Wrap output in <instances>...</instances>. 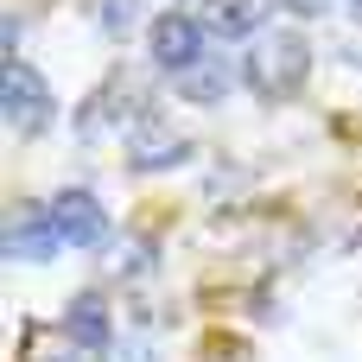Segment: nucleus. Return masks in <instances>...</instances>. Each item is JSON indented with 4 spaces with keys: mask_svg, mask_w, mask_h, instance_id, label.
<instances>
[{
    "mask_svg": "<svg viewBox=\"0 0 362 362\" xmlns=\"http://www.w3.org/2000/svg\"><path fill=\"white\" fill-rule=\"evenodd\" d=\"M305 45H299V32H261L255 45H248V57H242V76H248V89L255 95H267V102H286L299 83H305Z\"/></svg>",
    "mask_w": 362,
    "mask_h": 362,
    "instance_id": "obj_1",
    "label": "nucleus"
},
{
    "mask_svg": "<svg viewBox=\"0 0 362 362\" xmlns=\"http://www.w3.org/2000/svg\"><path fill=\"white\" fill-rule=\"evenodd\" d=\"M0 108H6V121L19 127V134H38V127H51V89H45V76L32 70V64H6V76H0Z\"/></svg>",
    "mask_w": 362,
    "mask_h": 362,
    "instance_id": "obj_2",
    "label": "nucleus"
},
{
    "mask_svg": "<svg viewBox=\"0 0 362 362\" xmlns=\"http://www.w3.org/2000/svg\"><path fill=\"white\" fill-rule=\"evenodd\" d=\"M204 38H210V25H197L191 13H159V19H153V64L191 76V70L204 64V51H210Z\"/></svg>",
    "mask_w": 362,
    "mask_h": 362,
    "instance_id": "obj_3",
    "label": "nucleus"
},
{
    "mask_svg": "<svg viewBox=\"0 0 362 362\" xmlns=\"http://www.w3.org/2000/svg\"><path fill=\"white\" fill-rule=\"evenodd\" d=\"M45 216L64 229L70 248H102V242H108V216H102V204H95L89 191H57V197L45 204Z\"/></svg>",
    "mask_w": 362,
    "mask_h": 362,
    "instance_id": "obj_4",
    "label": "nucleus"
},
{
    "mask_svg": "<svg viewBox=\"0 0 362 362\" xmlns=\"http://www.w3.org/2000/svg\"><path fill=\"white\" fill-rule=\"evenodd\" d=\"M134 165H140V172H172V165H191V140L153 121V127H140V134H134Z\"/></svg>",
    "mask_w": 362,
    "mask_h": 362,
    "instance_id": "obj_5",
    "label": "nucleus"
},
{
    "mask_svg": "<svg viewBox=\"0 0 362 362\" xmlns=\"http://www.w3.org/2000/svg\"><path fill=\"white\" fill-rule=\"evenodd\" d=\"M57 248H64V229H57L45 210L13 216V229H6V255H19V261H51Z\"/></svg>",
    "mask_w": 362,
    "mask_h": 362,
    "instance_id": "obj_6",
    "label": "nucleus"
},
{
    "mask_svg": "<svg viewBox=\"0 0 362 362\" xmlns=\"http://www.w3.org/2000/svg\"><path fill=\"white\" fill-rule=\"evenodd\" d=\"M64 337H70L76 350H102V356H108V305H102L95 293H76L70 312H64Z\"/></svg>",
    "mask_w": 362,
    "mask_h": 362,
    "instance_id": "obj_7",
    "label": "nucleus"
},
{
    "mask_svg": "<svg viewBox=\"0 0 362 362\" xmlns=\"http://www.w3.org/2000/svg\"><path fill=\"white\" fill-rule=\"evenodd\" d=\"M223 83H229V76H223V64H210V70L197 64V70L185 76V95H191V102H223Z\"/></svg>",
    "mask_w": 362,
    "mask_h": 362,
    "instance_id": "obj_8",
    "label": "nucleus"
},
{
    "mask_svg": "<svg viewBox=\"0 0 362 362\" xmlns=\"http://www.w3.org/2000/svg\"><path fill=\"white\" fill-rule=\"evenodd\" d=\"M89 13H95L102 32H127V25H134V0H95Z\"/></svg>",
    "mask_w": 362,
    "mask_h": 362,
    "instance_id": "obj_9",
    "label": "nucleus"
},
{
    "mask_svg": "<svg viewBox=\"0 0 362 362\" xmlns=\"http://www.w3.org/2000/svg\"><path fill=\"white\" fill-rule=\"evenodd\" d=\"M108 356H115V362H159L146 344H121V350H108Z\"/></svg>",
    "mask_w": 362,
    "mask_h": 362,
    "instance_id": "obj_10",
    "label": "nucleus"
},
{
    "mask_svg": "<svg viewBox=\"0 0 362 362\" xmlns=\"http://www.w3.org/2000/svg\"><path fill=\"white\" fill-rule=\"evenodd\" d=\"M286 6H293V13H305V19H312V13H325V0H286Z\"/></svg>",
    "mask_w": 362,
    "mask_h": 362,
    "instance_id": "obj_11",
    "label": "nucleus"
},
{
    "mask_svg": "<svg viewBox=\"0 0 362 362\" xmlns=\"http://www.w3.org/2000/svg\"><path fill=\"white\" fill-rule=\"evenodd\" d=\"M344 57H350V64H362V38H356V45H344Z\"/></svg>",
    "mask_w": 362,
    "mask_h": 362,
    "instance_id": "obj_12",
    "label": "nucleus"
},
{
    "mask_svg": "<svg viewBox=\"0 0 362 362\" xmlns=\"http://www.w3.org/2000/svg\"><path fill=\"white\" fill-rule=\"evenodd\" d=\"M51 362H70V356H51Z\"/></svg>",
    "mask_w": 362,
    "mask_h": 362,
    "instance_id": "obj_13",
    "label": "nucleus"
},
{
    "mask_svg": "<svg viewBox=\"0 0 362 362\" xmlns=\"http://www.w3.org/2000/svg\"><path fill=\"white\" fill-rule=\"evenodd\" d=\"M350 6H362V0H350Z\"/></svg>",
    "mask_w": 362,
    "mask_h": 362,
    "instance_id": "obj_14",
    "label": "nucleus"
}]
</instances>
